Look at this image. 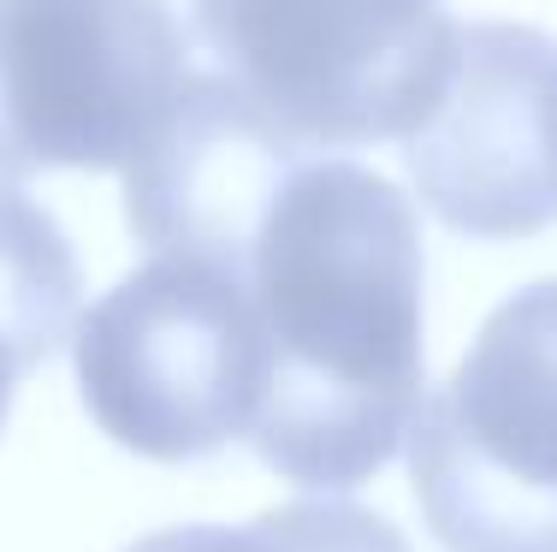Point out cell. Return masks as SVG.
Returning a JSON list of instances; mask_svg holds the SVG:
<instances>
[{
	"label": "cell",
	"instance_id": "1",
	"mask_svg": "<svg viewBox=\"0 0 557 552\" xmlns=\"http://www.w3.org/2000/svg\"><path fill=\"white\" fill-rule=\"evenodd\" d=\"M261 321L256 457L302 493H350L397 457L428 404L421 226L392 179L302 155L244 249Z\"/></svg>",
	"mask_w": 557,
	"mask_h": 552
},
{
	"label": "cell",
	"instance_id": "2",
	"mask_svg": "<svg viewBox=\"0 0 557 552\" xmlns=\"http://www.w3.org/2000/svg\"><path fill=\"white\" fill-rule=\"evenodd\" d=\"M72 368L89 422L154 464L249 440L261 410V321L237 268L161 249L77 315Z\"/></svg>",
	"mask_w": 557,
	"mask_h": 552
},
{
	"label": "cell",
	"instance_id": "3",
	"mask_svg": "<svg viewBox=\"0 0 557 552\" xmlns=\"http://www.w3.org/2000/svg\"><path fill=\"white\" fill-rule=\"evenodd\" d=\"M457 30L445 0H196L214 72L302 155L404 143L440 101Z\"/></svg>",
	"mask_w": 557,
	"mask_h": 552
},
{
	"label": "cell",
	"instance_id": "4",
	"mask_svg": "<svg viewBox=\"0 0 557 552\" xmlns=\"http://www.w3.org/2000/svg\"><path fill=\"white\" fill-rule=\"evenodd\" d=\"M409 488L445 552H557V280L504 297L421 404Z\"/></svg>",
	"mask_w": 557,
	"mask_h": 552
},
{
	"label": "cell",
	"instance_id": "5",
	"mask_svg": "<svg viewBox=\"0 0 557 552\" xmlns=\"http://www.w3.org/2000/svg\"><path fill=\"white\" fill-rule=\"evenodd\" d=\"M190 72L172 0H0V179L125 173Z\"/></svg>",
	"mask_w": 557,
	"mask_h": 552
},
{
	"label": "cell",
	"instance_id": "6",
	"mask_svg": "<svg viewBox=\"0 0 557 552\" xmlns=\"http://www.w3.org/2000/svg\"><path fill=\"white\" fill-rule=\"evenodd\" d=\"M404 161L428 214L462 238L546 232L557 220V42L534 24H462Z\"/></svg>",
	"mask_w": 557,
	"mask_h": 552
},
{
	"label": "cell",
	"instance_id": "7",
	"mask_svg": "<svg viewBox=\"0 0 557 552\" xmlns=\"http://www.w3.org/2000/svg\"><path fill=\"white\" fill-rule=\"evenodd\" d=\"M84 315L72 238L42 203L0 179V428L12 410V387L42 368Z\"/></svg>",
	"mask_w": 557,
	"mask_h": 552
},
{
	"label": "cell",
	"instance_id": "8",
	"mask_svg": "<svg viewBox=\"0 0 557 552\" xmlns=\"http://www.w3.org/2000/svg\"><path fill=\"white\" fill-rule=\"evenodd\" d=\"M273 535L278 552H409L404 529L380 511L344 505V499H309V505H278L256 517Z\"/></svg>",
	"mask_w": 557,
	"mask_h": 552
},
{
	"label": "cell",
	"instance_id": "9",
	"mask_svg": "<svg viewBox=\"0 0 557 552\" xmlns=\"http://www.w3.org/2000/svg\"><path fill=\"white\" fill-rule=\"evenodd\" d=\"M125 552H278L273 535L261 529V523H249V529H220V523H178V529H154L143 535L137 547Z\"/></svg>",
	"mask_w": 557,
	"mask_h": 552
}]
</instances>
